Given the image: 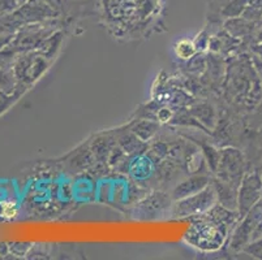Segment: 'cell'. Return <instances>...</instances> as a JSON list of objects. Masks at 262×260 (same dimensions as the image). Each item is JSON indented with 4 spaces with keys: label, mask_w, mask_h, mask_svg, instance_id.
I'll return each mask as SVG.
<instances>
[{
    "label": "cell",
    "mask_w": 262,
    "mask_h": 260,
    "mask_svg": "<svg viewBox=\"0 0 262 260\" xmlns=\"http://www.w3.org/2000/svg\"><path fill=\"white\" fill-rule=\"evenodd\" d=\"M236 212L223 206L211 207L192 223L185 233V241L201 251L221 249L236 221Z\"/></svg>",
    "instance_id": "cell-1"
},
{
    "label": "cell",
    "mask_w": 262,
    "mask_h": 260,
    "mask_svg": "<svg viewBox=\"0 0 262 260\" xmlns=\"http://www.w3.org/2000/svg\"><path fill=\"white\" fill-rule=\"evenodd\" d=\"M262 199L261 172H249L243 177L237 190V212L243 219Z\"/></svg>",
    "instance_id": "cell-2"
},
{
    "label": "cell",
    "mask_w": 262,
    "mask_h": 260,
    "mask_svg": "<svg viewBox=\"0 0 262 260\" xmlns=\"http://www.w3.org/2000/svg\"><path fill=\"white\" fill-rule=\"evenodd\" d=\"M216 192L213 187L206 186L205 189L201 190V193L189 195L187 198H183L180 202L175 206L176 216L183 218V216H190V215H201L204 212L209 211L215 203Z\"/></svg>",
    "instance_id": "cell-3"
},
{
    "label": "cell",
    "mask_w": 262,
    "mask_h": 260,
    "mask_svg": "<svg viewBox=\"0 0 262 260\" xmlns=\"http://www.w3.org/2000/svg\"><path fill=\"white\" fill-rule=\"evenodd\" d=\"M262 220V199L258 203L248 212L243 218L242 223L236 226L235 232H233L232 238H231V245L233 250H244L245 247L251 243L252 233L257 224Z\"/></svg>",
    "instance_id": "cell-4"
},
{
    "label": "cell",
    "mask_w": 262,
    "mask_h": 260,
    "mask_svg": "<svg viewBox=\"0 0 262 260\" xmlns=\"http://www.w3.org/2000/svg\"><path fill=\"white\" fill-rule=\"evenodd\" d=\"M221 180L239 189L244 173V159L237 150H226L221 159Z\"/></svg>",
    "instance_id": "cell-5"
},
{
    "label": "cell",
    "mask_w": 262,
    "mask_h": 260,
    "mask_svg": "<svg viewBox=\"0 0 262 260\" xmlns=\"http://www.w3.org/2000/svg\"><path fill=\"white\" fill-rule=\"evenodd\" d=\"M261 22H253V21H249L244 17H233L228 18V20L226 21L225 28L228 32V34H231V37L244 38L251 37L256 30H258L259 28L257 25Z\"/></svg>",
    "instance_id": "cell-6"
},
{
    "label": "cell",
    "mask_w": 262,
    "mask_h": 260,
    "mask_svg": "<svg viewBox=\"0 0 262 260\" xmlns=\"http://www.w3.org/2000/svg\"><path fill=\"white\" fill-rule=\"evenodd\" d=\"M208 185V178L206 177H192L189 180L184 181L183 183L173 190V198L175 199H183L189 195L196 194L200 190L205 189Z\"/></svg>",
    "instance_id": "cell-7"
},
{
    "label": "cell",
    "mask_w": 262,
    "mask_h": 260,
    "mask_svg": "<svg viewBox=\"0 0 262 260\" xmlns=\"http://www.w3.org/2000/svg\"><path fill=\"white\" fill-rule=\"evenodd\" d=\"M197 49L194 46V42L189 39H182L179 40L175 44V54L179 59L182 60H189L192 59L193 55L196 54Z\"/></svg>",
    "instance_id": "cell-8"
},
{
    "label": "cell",
    "mask_w": 262,
    "mask_h": 260,
    "mask_svg": "<svg viewBox=\"0 0 262 260\" xmlns=\"http://www.w3.org/2000/svg\"><path fill=\"white\" fill-rule=\"evenodd\" d=\"M247 6L248 4L244 0H231V3H228L223 9V14L228 18L242 17L243 12L245 11Z\"/></svg>",
    "instance_id": "cell-9"
},
{
    "label": "cell",
    "mask_w": 262,
    "mask_h": 260,
    "mask_svg": "<svg viewBox=\"0 0 262 260\" xmlns=\"http://www.w3.org/2000/svg\"><path fill=\"white\" fill-rule=\"evenodd\" d=\"M243 251H245L247 254L251 255V256L262 259V238H259V240L249 243V245H248V246L243 250Z\"/></svg>",
    "instance_id": "cell-10"
},
{
    "label": "cell",
    "mask_w": 262,
    "mask_h": 260,
    "mask_svg": "<svg viewBox=\"0 0 262 260\" xmlns=\"http://www.w3.org/2000/svg\"><path fill=\"white\" fill-rule=\"evenodd\" d=\"M252 51H253V55L257 57H261L262 59V43H256L252 47Z\"/></svg>",
    "instance_id": "cell-11"
}]
</instances>
